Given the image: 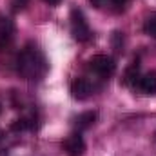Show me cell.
Masks as SVG:
<instances>
[{"label": "cell", "mask_w": 156, "mask_h": 156, "mask_svg": "<svg viewBox=\"0 0 156 156\" xmlns=\"http://www.w3.org/2000/svg\"><path fill=\"white\" fill-rule=\"evenodd\" d=\"M127 2H129V0H109V4L115 5V7H123Z\"/></svg>", "instance_id": "13"}, {"label": "cell", "mask_w": 156, "mask_h": 156, "mask_svg": "<svg viewBox=\"0 0 156 156\" xmlns=\"http://www.w3.org/2000/svg\"><path fill=\"white\" fill-rule=\"evenodd\" d=\"M62 147H64V151H66L67 156H82L85 153V142L82 138V133L75 131L73 134H69Z\"/></svg>", "instance_id": "4"}, {"label": "cell", "mask_w": 156, "mask_h": 156, "mask_svg": "<svg viewBox=\"0 0 156 156\" xmlns=\"http://www.w3.org/2000/svg\"><path fill=\"white\" fill-rule=\"evenodd\" d=\"M27 4H29V0H13V11L15 13L16 11H22Z\"/></svg>", "instance_id": "12"}, {"label": "cell", "mask_w": 156, "mask_h": 156, "mask_svg": "<svg viewBox=\"0 0 156 156\" xmlns=\"http://www.w3.org/2000/svg\"><path fill=\"white\" fill-rule=\"evenodd\" d=\"M27 129H35V118L33 116L18 118L16 122L11 123V131H15V133H18V131H27Z\"/></svg>", "instance_id": "10"}, {"label": "cell", "mask_w": 156, "mask_h": 156, "mask_svg": "<svg viewBox=\"0 0 156 156\" xmlns=\"http://www.w3.org/2000/svg\"><path fill=\"white\" fill-rule=\"evenodd\" d=\"M138 80H140V64H138V62H133V64L129 66V69L125 71L123 83H127V85H131V87H136Z\"/></svg>", "instance_id": "9"}, {"label": "cell", "mask_w": 156, "mask_h": 156, "mask_svg": "<svg viewBox=\"0 0 156 156\" xmlns=\"http://www.w3.org/2000/svg\"><path fill=\"white\" fill-rule=\"evenodd\" d=\"M4 145H5V134L0 131V151L4 149Z\"/></svg>", "instance_id": "15"}, {"label": "cell", "mask_w": 156, "mask_h": 156, "mask_svg": "<svg viewBox=\"0 0 156 156\" xmlns=\"http://www.w3.org/2000/svg\"><path fill=\"white\" fill-rule=\"evenodd\" d=\"M94 85L91 83V80L87 78H75L71 82V96L75 100H85L93 94Z\"/></svg>", "instance_id": "5"}, {"label": "cell", "mask_w": 156, "mask_h": 156, "mask_svg": "<svg viewBox=\"0 0 156 156\" xmlns=\"http://www.w3.org/2000/svg\"><path fill=\"white\" fill-rule=\"evenodd\" d=\"M71 33H73V38L76 42H87L91 38L89 24H87L83 13L80 9H76V7L71 11Z\"/></svg>", "instance_id": "3"}, {"label": "cell", "mask_w": 156, "mask_h": 156, "mask_svg": "<svg viewBox=\"0 0 156 156\" xmlns=\"http://www.w3.org/2000/svg\"><path fill=\"white\" fill-rule=\"evenodd\" d=\"M44 2H45V4H49V5H58L62 0H44Z\"/></svg>", "instance_id": "16"}, {"label": "cell", "mask_w": 156, "mask_h": 156, "mask_svg": "<svg viewBox=\"0 0 156 156\" xmlns=\"http://www.w3.org/2000/svg\"><path fill=\"white\" fill-rule=\"evenodd\" d=\"M96 118H98V113H96V111H85V113H82V115L76 116V120H75V129H76L78 133L89 129V127L96 122Z\"/></svg>", "instance_id": "8"}, {"label": "cell", "mask_w": 156, "mask_h": 156, "mask_svg": "<svg viewBox=\"0 0 156 156\" xmlns=\"http://www.w3.org/2000/svg\"><path fill=\"white\" fill-rule=\"evenodd\" d=\"M16 71L18 75L26 80L38 82L47 75L49 71V62L35 42H27L24 49L16 56Z\"/></svg>", "instance_id": "1"}, {"label": "cell", "mask_w": 156, "mask_h": 156, "mask_svg": "<svg viewBox=\"0 0 156 156\" xmlns=\"http://www.w3.org/2000/svg\"><path fill=\"white\" fill-rule=\"evenodd\" d=\"M89 69L98 75L100 78H111L116 71V62L113 56L109 55H94L91 60H89Z\"/></svg>", "instance_id": "2"}, {"label": "cell", "mask_w": 156, "mask_h": 156, "mask_svg": "<svg viewBox=\"0 0 156 156\" xmlns=\"http://www.w3.org/2000/svg\"><path fill=\"white\" fill-rule=\"evenodd\" d=\"M91 4H93L94 7H104V5L109 4V0H91Z\"/></svg>", "instance_id": "14"}, {"label": "cell", "mask_w": 156, "mask_h": 156, "mask_svg": "<svg viewBox=\"0 0 156 156\" xmlns=\"http://www.w3.org/2000/svg\"><path fill=\"white\" fill-rule=\"evenodd\" d=\"M134 89H138L144 94H156V71L145 73L144 76H140Z\"/></svg>", "instance_id": "7"}, {"label": "cell", "mask_w": 156, "mask_h": 156, "mask_svg": "<svg viewBox=\"0 0 156 156\" xmlns=\"http://www.w3.org/2000/svg\"><path fill=\"white\" fill-rule=\"evenodd\" d=\"M144 29H145V33H147V35H151L153 38H156V15L149 16V18L145 20Z\"/></svg>", "instance_id": "11"}, {"label": "cell", "mask_w": 156, "mask_h": 156, "mask_svg": "<svg viewBox=\"0 0 156 156\" xmlns=\"http://www.w3.org/2000/svg\"><path fill=\"white\" fill-rule=\"evenodd\" d=\"M15 37V26L9 18L0 16V51H4L5 47L11 45Z\"/></svg>", "instance_id": "6"}]
</instances>
